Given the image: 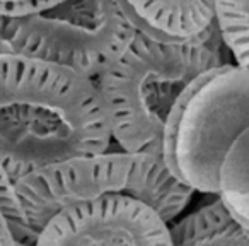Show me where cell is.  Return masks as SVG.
Masks as SVG:
<instances>
[{
	"mask_svg": "<svg viewBox=\"0 0 249 246\" xmlns=\"http://www.w3.org/2000/svg\"><path fill=\"white\" fill-rule=\"evenodd\" d=\"M111 140L94 80L0 53V161L14 183L52 164L106 152Z\"/></svg>",
	"mask_w": 249,
	"mask_h": 246,
	"instance_id": "1",
	"label": "cell"
},
{
	"mask_svg": "<svg viewBox=\"0 0 249 246\" xmlns=\"http://www.w3.org/2000/svg\"><path fill=\"white\" fill-rule=\"evenodd\" d=\"M220 33L184 45L137 35L96 86L106 104L111 135L124 152L162 157L166 121L174 103L201 74L227 63Z\"/></svg>",
	"mask_w": 249,
	"mask_h": 246,
	"instance_id": "2",
	"label": "cell"
},
{
	"mask_svg": "<svg viewBox=\"0 0 249 246\" xmlns=\"http://www.w3.org/2000/svg\"><path fill=\"white\" fill-rule=\"evenodd\" d=\"M28 224L39 232L58 212L106 197H132L169 224L190 204L193 191L173 178L162 157L103 152L52 164L16 183Z\"/></svg>",
	"mask_w": 249,
	"mask_h": 246,
	"instance_id": "3",
	"label": "cell"
},
{
	"mask_svg": "<svg viewBox=\"0 0 249 246\" xmlns=\"http://www.w3.org/2000/svg\"><path fill=\"white\" fill-rule=\"evenodd\" d=\"M249 129V74L224 63L181 93L164 129L162 161L191 191L218 195V174L232 144Z\"/></svg>",
	"mask_w": 249,
	"mask_h": 246,
	"instance_id": "4",
	"label": "cell"
},
{
	"mask_svg": "<svg viewBox=\"0 0 249 246\" xmlns=\"http://www.w3.org/2000/svg\"><path fill=\"white\" fill-rule=\"evenodd\" d=\"M135 36L116 0L55 2L39 14L7 21L0 53L52 63L96 82Z\"/></svg>",
	"mask_w": 249,
	"mask_h": 246,
	"instance_id": "5",
	"label": "cell"
},
{
	"mask_svg": "<svg viewBox=\"0 0 249 246\" xmlns=\"http://www.w3.org/2000/svg\"><path fill=\"white\" fill-rule=\"evenodd\" d=\"M36 246H173L169 224L132 197H106L58 212Z\"/></svg>",
	"mask_w": 249,
	"mask_h": 246,
	"instance_id": "6",
	"label": "cell"
},
{
	"mask_svg": "<svg viewBox=\"0 0 249 246\" xmlns=\"http://www.w3.org/2000/svg\"><path fill=\"white\" fill-rule=\"evenodd\" d=\"M118 2L137 35L162 45L200 41L218 29L215 2L210 0Z\"/></svg>",
	"mask_w": 249,
	"mask_h": 246,
	"instance_id": "7",
	"label": "cell"
},
{
	"mask_svg": "<svg viewBox=\"0 0 249 246\" xmlns=\"http://www.w3.org/2000/svg\"><path fill=\"white\" fill-rule=\"evenodd\" d=\"M173 246H249V231L225 208L220 198L169 226Z\"/></svg>",
	"mask_w": 249,
	"mask_h": 246,
	"instance_id": "8",
	"label": "cell"
},
{
	"mask_svg": "<svg viewBox=\"0 0 249 246\" xmlns=\"http://www.w3.org/2000/svg\"><path fill=\"white\" fill-rule=\"evenodd\" d=\"M218 198L249 231V129L229 149L218 174Z\"/></svg>",
	"mask_w": 249,
	"mask_h": 246,
	"instance_id": "9",
	"label": "cell"
},
{
	"mask_svg": "<svg viewBox=\"0 0 249 246\" xmlns=\"http://www.w3.org/2000/svg\"><path fill=\"white\" fill-rule=\"evenodd\" d=\"M215 11L222 41L234 55L237 67L249 74V0L215 2Z\"/></svg>",
	"mask_w": 249,
	"mask_h": 246,
	"instance_id": "10",
	"label": "cell"
},
{
	"mask_svg": "<svg viewBox=\"0 0 249 246\" xmlns=\"http://www.w3.org/2000/svg\"><path fill=\"white\" fill-rule=\"evenodd\" d=\"M0 212L7 221L14 243L36 246L39 232H36L26 221L21 200H19L18 191H16V183L9 176L2 161H0Z\"/></svg>",
	"mask_w": 249,
	"mask_h": 246,
	"instance_id": "11",
	"label": "cell"
},
{
	"mask_svg": "<svg viewBox=\"0 0 249 246\" xmlns=\"http://www.w3.org/2000/svg\"><path fill=\"white\" fill-rule=\"evenodd\" d=\"M53 5L55 2H43V0H0V19L18 21L39 14Z\"/></svg>",
	"mask_w": 249,
	"mask_h": 246,
	"instance_id": "12",
	"label": "cell"
},
{
	"mask_svg": "<svg viewBox=\"0 0 249 246\" xmlns=\"http://www.w3.org/2000/svg\"><path fill=\"white\" fill-rule=\"evenodd\" d=\"M0 246H16L12 232L9 229V224L4 215H2V212H0Z\"/></svg>",
	"mask_w": 249,
	"mask_h": 246,
	"instance_id": "13",
	"label": "cell"
},
{
	"mask_svg": "<svg viewBox=\"0 0 249 246\" xmlns=\"http://www.w3.org/2000/svg\"><path fill=\"white\" fill-rule=\"evenodd\" d=\"M5 24H7V21H5V19H0V52H2V41H4Z\"/></svg>",
	"mask_w": 249,
	"mask_h": 246,
	"instance_id": "14",
	"label": "cell"
}]
</instances>
